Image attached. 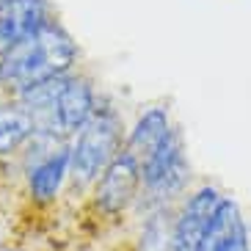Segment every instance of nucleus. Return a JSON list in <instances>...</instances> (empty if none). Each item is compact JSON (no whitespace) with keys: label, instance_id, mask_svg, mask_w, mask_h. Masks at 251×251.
<instances>
[{"label":"nucleus","instance_id":"nucleus-1","mask_svg":"<svg viewBox=\"0 0 251 251\" xmlns=\"http://www.w3.org/2000/svg\"><path fill=\"white\" fill-rule=\"evenodd\" d=\"M77 61V47L72 36L55 20H47L28 39L0 58V86L14 94L36 86V83L64 77Z\"/></svg>","mask_w":251,"mask_h":251},{"label":"nucleus","instance_id":"nucleus-2","mask_svg":"<svg viewBox=\"0 0 251 251\" xmlns=\"http://www.w3.org/2000/svg\"><path fill=\"white\" fill-rule=\"evenodd\" d=\"M17 102L30 113L39 135H50L55 141L75 135L97 111V97L91 83L75 75L36 83L20 91Z\"/></svg>","mask_w":251,"mask_h":251},{"label":"nucleus","instance_id":"nucleus-3","mask_svg":"<svg viewBox=\"0 0 251 251\" xmlns=\"http://www.w3.org/2000/svg\"><path fill=\"white\" fill-rule=\"evenodd\" d=\"M119 144H122V119L113 108H97L69 144V179L77 191L100 179L108 163L119 155Z\"/></svg>","mask_w":251,"mask_h":251},{"label":"nucleus","instance_id":"nucleus-8","mask_svg":"<svg viewBox=\"0 0 251 251\" xmlns=\"http://www.w3.org/2000/svg\"><path fill=\"white\" fill-rule=\"evenodd\" d=\"M50 20L45 0H8L0 8V58Z\"/></svg>","mask_w":251,"mask_h":251},{"label":"nucleus","instance_id":"nucleus-11","mask_svg":"<svg viewBox=\"0 0 251 251\" xmlns=\"http://www.w3.org/2000/svg\"><path fill=\"white\" fill-rule=\"evenodd\" d=\"M171 133V122H169V111H163V108H149L144 116L138 119V125H135L133 135L127 141V149L135 160H144L147 155H152L157 147H160V141Z\"/></svg>","mask_w":251,"mask_h":251},{"label":"nucleus","instance_id":"nucleus-9","mask_svg":"<svg viewBox=\"0 0 251 251\" xmlns=\"http://www.w3.org/2000/svg\"><path fill=\"white\" fill-rule=\"evenodd\" d=\"M196 251H251L243 213H240V207L229 196H224L218 201V207L213 213V221H210V226H207Z\"/></svg>","mask_w":251,"mask_h":251},{"label":"nucleus","instance_id":"nucleus-10","mask_svg":"<svg viewBox=\"0 0 251 251\" xmlns=\"http://www.w3.org/2000/svg\"><path fill=\"white\" fill-rule=\"evenodd\" d=\"M36 133L33 119L17 102H0V157L20 152Z\"/></svg>","mask_w":251,"mask_h":251},{"label":"nucleus","instance_id":"nucleus-6","mask_svg":"<svg viewBox=\"0 0 251 251\" xmlns=\"http://www.w3.org/2000/svg\"><path fill=\"white\" fill-rule=\"evenodd\" d=\"M69 177V144H50L28 166V193L36 204H50Z\"/></svg>","mask_w":251,"mask_h":251},{"label":"nucleus","instance_id":"nucleus-13","mask_svg":"<svg viewBox=\"0 0 251 251\" xmlns=\"http://www.w3.org/2000/svg\"><path fill=\"white\" fill-rule=\"evenodd\" d=\"M6 3H8V0H0V8H3V6H6Z\"/></svg>","mask_w":251,"mask_h":251},{"label":"nucleus","instance_id":"nucleus-5","mask_svg":"<svg viewBox=\"0 0 251 251\" xmlns=\"http://www.w3.org/2000/svg\"><path fill=\"white\" fill-rule=\"evenodd\" d=\"M141 191V163L130 152H119L94 182V207L102 215H122L135 204Z\"/></svg>","mask_w":251,"mask_h":251},{"label":"nucleus","instance_id":"nucleus-14","mask_svg":"<svg viewBox=\"0 0 251 251\" xmlns=\"http://www.w3.org/2000/svg\"><path fill=\"white\" fill-rule=\"evenodd\" d=\"M0 251H20V249H0Z\"/></svg>","mask_w":251,"mask_h":251},{"label":"nucleus","instance_id":"nucleus-12","mask_svg":"<svg viewBox=\"0 0 251 251\" xmlns=\"http://www.w3.org/2000/svg\"><path fill=\"white\" fill-rule=\"evenodd\" d=\"M133 251H174V213L169 207L147 213Z\"/></svg>","mask_w":251,"mask_h":251},{"label":"nucleus","instance_id":"nucleus-4","mask_svg":"<svg viewBox=\"0 0 251 251\" xmlns=\"http://www.w3.org/2000/svg\"><path fill=\"white\" fill-rule=\"evenodd\" d=\"M188 177H191V166L185 157L182 138L171 127V133L160 141V147L141 160V185L149 201L147 213L157 207H169V201L188 188Z\"/></svg>","mask_w":251,"mask_h":251},{"label":"nucleus","instance_id":"nucleus-7","mask_svg":"<svg viewBox=\"0 0 251 251\" xmlns=\"http://www.w3.org/2000/svg\"><path fill=\"white\" fill-rule=\"evenodd\" d=\"M224 196L215 188H199L188 196L179 213H174V251H196L204 237L213 213Z\"/></svg>","mask_w":251,"mask_h":251}]
</instances>
